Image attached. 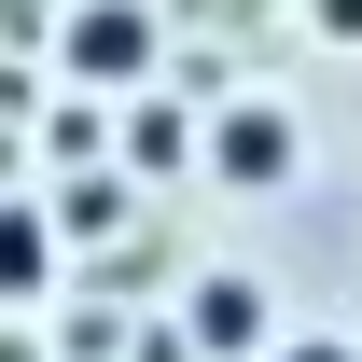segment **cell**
<instances>
[{"mask_svg": "<svg viewBox=\"0 0 362 362\" xmlns=\"http://www.w3.org/2000/svg\"><path fill=\"white\" fill-rule=\"evenodd\" d=\"M70 70L112 84V98H139L153 84V14H139V0H84V14H70Z\"/></svg>", "mask_w": 362, "mask_h": 362, "instance_id": "obj_1", "label": "cell"}, {"mask_svg": "<svg viewBox=\"0 0 362 362\" xmlns=\"http://www.w3.org/2000/svg\"><path fill=\"white\" fill-rule=\"evenodd\" d=\"M293 153H307V139H293V112H265V98L209 126V168H223L237 195H265V181H293Z\"/></svg>", "mask_w": 362, "mask_h": 362, "instance_id": "obj_2", "label": "cell"}, {"mask_svg": "<svg viewBox=\"0 0 362 362\" xmlns=\"http://www.w3.org/2000/svg\"><path fill=\"white\" fill-rule=\"evenodd\" d=\"M195 349H265V293H251V279H209V293H195Z\"/></svg>", "mask_w": 362, "mask_h": 362, "instance_id": "obj_3", "label": "cell"}, {"mask_svg": "<svg viewBox=\"0 0 362 362\" xmlns=\"http://www.w3.org/2000/svg\"><path fill=\"white\" fill-rule=\"evenodd\" d=\"M42 279H56V223L42 209H0V307H28Z\"/></svg>", "mask_w": 362, "mask_h": 362, "instance_id": "obj_4", "label": "cell"}, {"mask_svg": "<svg viewBox=\"0 0 362 362\" xmlns=\"http://www.w3.org/2000/svg\"><path fill=\"white\" fill-rule=\"evenodd\" d=\"M126 153H139V168H181V153H195V126H181V112H153V98H139V112H126Z\"/></svg>", "mask_w": 362, "mask_h": 362, "instance_id": "obj_5", "label": "cell"}, {"mask_svg": "<svg viewBox=\"0 0 362 362\" xmlns=\"http://www.w3.org/2000/svg\"><path fill=\"white\" fill-rule=\"evenodd\" d=\"M320 14V42H362V0H307Z\"/></svg>", "mask_w": 362, "mask_h": 362, "instance_id": "obj_6", "label": "cell"}, {"mask_svg": "<svg viewBox=\"0 0 362 362\" xmlns=\"http://www.w3.org/2000/svg\"><path fill=\"white\" fill-rule=\"evenodd\" d=\"M0 362H42V349H28V334H0Z\"/></svg>", "mask_w": 362, "mask_h": 362, "instance_id": "obj_7", "label": "cell"}, {"mask_svg": "<svg viewBox=\"0 0 362 362\" xmlns=\"http://www.w3.org/2000/svg\"><path fill=\"white\" fill-rule=\"evenodd\" d=\"M279 362H349V349H279Z\"/></svg>", "mask_w": 362, "mask_h": 362, "instance_id": "obj_8", "label": "cell"}]
</instances>
